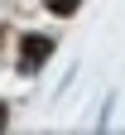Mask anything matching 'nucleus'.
Here are the masks:
<instances>
[{"label": "nucleus", "mask_w": 125, "mask_h": 135, "mask_svg": "<svg viewBox=\"0 0 125 135\" xmlns=\"http://www.w3.org/2000/svg\"><path fill=\"white\" fill-rule=\"evenodd\" d=\"M48 53H53V34H24V39H19V73L34 77L48 63Z\"/></svg>", "instance_id": "obj_1"}, {"label": "nucleus", "mask_w": 125, "mask_h": 135, "mask_svg": "<svg viewBox=\"0 0 125 135\" xmlns=\"http://www.w3.org/2000/svg\"><path fill=\"white\" fill-rule=\"evenodd\" d=\"M77 5H82V0H48V10H53V15H72Z\"/></svg>", "instance_id": "obj_2"}, {"label": "nucleus", "mask_w": 125, "mask_h": 135, "mask_svg": "<svg viewBox=\"0 0 125 135\" xmlns=\"http://www.w3.org/2000/svg\"><path fill=\"white\" fill-rule=\"evenodd\" d=\"M10 126V111H5V101H0V130H5Z\"/></svg>", "instance_id": "obj_3"}]
</instances>
